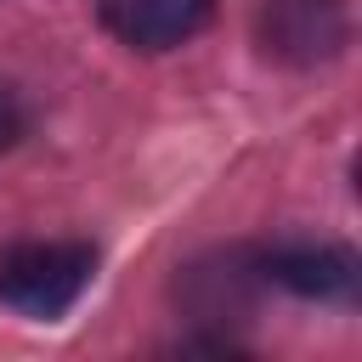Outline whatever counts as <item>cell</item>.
Segmentation results:
<instances>
[{"mask_svg": "<svg viewBox=\"0 0 362 362\" xmlns=\"http://www.w3.org/2000/svg\"><path fill=\"white\" fill-rule=\"evenodd\" d=\"M96 255L85 243H17L0 255V300L23 317H62L90 288Z\"/></svg>", "mask_w": 362, "mask_h": 362, "instance_id": "1", "label": "cell"}, {"mask_svg": "<svg viewBox=\"0 0 362 362\" xmlns=\"http://www.w3.org/2000/svg\"><path fill=\"white\" fill-rule=\"evenodd\" d=\"M255 34H260L266 57L311 68L345 45V6L339 0H266Z\"/></svg>", "mask_w": 362, "mask_h": 362, "instance_id": "2", "label": "cell"}, {"mask_svg": "<svg viewBox=\"0 0 362 362\" xmlns=\"http://www.w3.org/2000/svg\"><path fill=\"white\" fill-rule=\"evenodd\" d=\"M215 0H102V23L130 51H170L187 45L209 23Z\"/></svg>", "mask_w": 362, "mask_h": 362, "instance_id": "3", "label": "cell"}, {"mask_svg": "<svg viewBox=\"0 0 362 362\" xmlns=\"http://www.w3.org/2000/svg\"><path fill=\"white\" fill-rule=\"evenodd\" d=\"M260 272L305 300H351L356 294V255L351 249H283V255H266Z\"/></svg>", "mask_w": 362, "mask_h": 362, "instance_id": "4", "label": "cell"}, {"mask_svg": "<svg viewBox=\"0 0 362 362\" xmlns=\"http://www.w3.org/2000/svg\"><path fill=\"white\" fill-rule=\"evenodd\" d=\"M17 136H23V107H17V96L0 85V153H6Z\"/></svg>", "mask_w": 362, "mask_h": 362, "instance_id": "5", "label": "cell"}]
</instances>
